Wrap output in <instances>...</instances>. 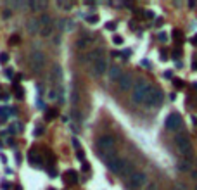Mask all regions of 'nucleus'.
<instances>
[{"label": "nucleus", "instance_id": "obj_35", "mask_svg": "<svg viewBox=\"0 0 197 190\" xmlns=\"http://www.w3.org/2000/svg\"><path fill=\"white\" fill-rule=\"evenodd\" d=\"M145 16H147L149 19H152V17H154V12H152V10H145Z\"/></svg>", "mask_w": 197, "mask_h": 190}, {"label": "nucleus", "instance_id": "obj_44", "mask_svg": "<svg viewBox=\"0 0 197 190\" xmlns=\"http://www.w3.org/2000/svg\"><path fill=\"white\" fill-rule=\"evenodd\" d=\"M196 190H197V187H196Z\"/></svg>", "mask_w": 197, "mask_h": 190}, {"label": "nucleus", "instance_id": "obj_22", "mask_svg": "<svg viewBox=\"0 0 197 190\" xmlns=\"http://www.w3.org/2000/svg\"><path fill=\"white\" fill-rule=\"evenodd\" d=\"M183 38V35H182V31L180 29H173V40H177V42H180Z\"/></svg>", "mask_w": 197, "mask_h": 190}, {"label": "nucleus", "instance_id": "obj_31", "mask_svg": "<svg viewBox=\"0 0 197 190\" xmlns=\"http://www.w3.org/2000/svg\"><path fill=\"white\" fill-rule=\"evenodd\" d=\"M3 74H5V78H12V76H14V74H12V69H5Z\"/></svg>", "mask_w": 197, "mask_h": 190}, {"label": "nucleus", "instance_id": "obj_28", "mask_svg": "<svg viewBox=\"0 0 197 190\" xmlns=\"http://www.w3.org/2000/svg\"><path fill=\"white\" fill-rule=\"evenodd\" d=\"M73 28H74V22H73V21H71V19H69V21H67V22H66V29H64V31H71V29H73Z\"/></svg>", "mask_w": 197, "mask_h": 190}, {"label": "nucleus", "instance_id": "obj_11", "mask_svg": "<svg viewBox=\"0 0 197 190\" xmlns=\"http://www.w3.org/2000/svg\"><path fill=\"white\" fill-rule=\"evenodd\" d=\"M107 76H109V81H119V78L123 76V73H121V69L118 66H111L107 69Z\"/></svg>", "mask_w": 197, "mask_h": 190}, {"label": "nucleus", "instance_id": "obj_26", "mask_svg": "<svg viewBox=\"0 0 197 190\" xmlns=\"http://www.w3.org/2000/svg\"><path fill=\"white\" fill-rule=\"evenodd\" d=\"M7 61H9V54L7 52H2L0 54V64H5Z\"/></svg>", "mask_w": 197, "mask_h": 190}, {"label": "nucleus", "instance_id": "obj_4", "mask_svg": "<svg viewBox=\"0 0 197 190\" xmlns=\"http://www.w3.org/2000/svg\"><path fill=\"white\" fill-rule=\"evenodd\" d=\"M29 66H31V69H33L35 73H40V71L43 69V66H45V55H43V52L35 50V52L29 55Z\"/></svg>", "mask_w": 197, "mask_h": 190}, {"label": "nucleus", "instance_id": "obj_20", "mask_svg": "<svg viewBox=\"0 0 197 190\" xmlns=\"http://www.w3.org/2000/svg\"><path fill=\"white\" fill-rule=\"evenodd\" d=\"M178 168H180V171H189V170H190V163H189V159L180 161V163H178Z\"/></svg>", "mask_w": 197, "mask_h": 190}, {"label": "nucleus", "instance_id": "obj_39", "mask_svg": "<svg viewBox=\"0 0 197 190\" xmlns=\"http://www.w3.org/2000/svg\"><path fill=\"white\" fill-rule=\"evenodd\" d=\"M3 17L9 19V17H10V10H3Z\"/></svg>", "mask_w": 197, "mask_h": 190}, {"label": "nucleus", "instance_id": "obj_33", "mask_svg": "<svg viewBox=\"0 0 197 190\" xmlns=\"http://www.w3.org/2000/svg\"><path fill=\"white\" fill-rule=\"evenodd\" d=\"M106 29H116V24L114 22H107L106 24Z\"/></svg>", "mask_w": 197, "mask_h": 190}, {"label": "nucleus", "instance_id": "obj_14", "mask_svg": "<svg viewBox=\"0 0 197 190\" xmlns=\"http://www.w3.org/2000/svg\"><path fill=\"white\" fill-rule=\"evenodd\" d=\"M45 5H47V2H42V0H33V2H29V7H31L33 10H43Z\"/></svg>", "mask_w": 197, "mask_h": 190}, {"label": "nucleus", "instance_id": "obj_17", "mask_svg": "<svg viewBox=\"0 0 197 190\" xmlns=\"http://www.w3.org/2000/svg\"><path fill=\"white\" fill-rule=\"evenodd\" d=\"M66 182L69 183H78V175H76V171H73V170H69L67 173H66Z\"/></svg>", "mask_w": 197, "mask_h": 190}, {"label": "nucleus", "instance_id": "obj_41", "mask_svg": "<svg viewBox=\"0 0 197 190\" xmlns=\"http://www.w3.org/2000/svg\"><path fill=\"white\" fill-rule=\"evenodd\" d=\"M187 3H189V7H192V9L196 7V2H194V0H190V2H187Z\"/></svg>", "mask_w": 197, "mask_h": 190}, {"label": "nucleus", "instance_id": "obj_16", "mask_svg": "<svg viewBox=\"0 0 197 190\" xmlns=\"http://www.w3.org/2000/svg\"><path fill=\"white\" fill-rule=\"evenodd\" d=\"M61 78H62V69H61V66L55 64V66L52 67V80L55 81V80H61Z\"/></svg>", "mask_w": 197, "mask_h": 190}, {"label": "nucleus", "instance_id": "obj_2", "mask_svg": "<svg viewBox=\"0 0 197 190\" xmlns=\"http://www.w3.org/2000/svg\"><path fill=\"white\" fill-rule=\"evenodd\" d=\"M163 99H164V95H163L161 88H157V86H151V92H149V95H147L145 106L151 107V109L159 107V106L163 104Z\"/></svg>", "mask_w": 197, "mask_h": 190}, {"label": "nucleus", "instance_id": "obj_42", "mask_svg": "<svg viewBox=\"0 0 197 190\" xmlns=\"http://www.w3.org/2000/svg\"><path fill=\"white\" fill-rule=\"evenodd\" d=\"M192 86H194V88L197 90V81H194V83H192Z\"/></svg>", "mask_w": 197, "mask_h": 190}, {"label": "nucleus", "instance_id": "obj_36", "mask_svg": "<svg viewBox=\"0 0 197 190\" xmlns=\"http://www.w3.org/2000/svg\"><path fill=\"white\" fill-rule=\"evenodd\" d=\"M42 131H43V128H42V126H38V128L35 130V135H36V137H38V135H42Z\"/></svg>", "mask_w": 197, "mask_h": 190}, {"label": "nucleus", "instance_id": "obj_19", "mask_svg": "<svg viewBox=\"0 0 197 190\" xmlns=\"http://www.w3.org/2000/svg\"><path fill=\"white\" fill-rule=\"evenodd\" d=\"M71 102H73L74 106L80 102V95H78V90H76V86H73V88H71Z\"/></svg>", "mask_w": 197, "mask_h": 190}, {"label": "nucleus", "instance_id": "obj_3", "mask_svg": "<svg viewBox=\"0 0 197 190\" xmlns=\"http://www.w3.org/2000/svg\"><path fill=\"white\" fill-rule=\"evenodd\" d=\"M175 142H177L178 151L183 156H187V159H190V156H192V142H190V138L187 135H177Z\"/></svg>", "mask_w": 197, "mask_h": 190}, {"label": "nucleus", "instance_id": "obj_30", "mask_svg": "<svg viewBox=\"0 0 197 190\" xmlns=\"http://www.w3.org/2000/svg\"><path fill=\"white\" fill-rule=\"evenodd\" d=\"M164 78L166 80H173V71H164Z\"/></svg>", "mask_w": 197, "mask_h": 190}, {"label": "nucleus", "instance_id": "obj_12", "mask_svg": "<svg viewBox=\"0 0 197 190\" xmlns=\"http://www.w3.org/2000/svg\"><path fill=\"white\" fill-rule=\"evenodd\" d=\"M28 31L31 33V35H35V33H40V22H38V19H35V17H29V21H28Z\"/></svg>", "mask_w": 197, "mask_h": 190}, {"label": "nucleus", "instance_id": "obj_43", "mask_svg": "<svg viewBox=\"0 0 197 190\" xmlns=\"http://www.w3.org/2000/svg\"><path fill=\"white\" fill-rule=\"evenodd\" d=\"M50 190H54V189H50Z\"/></svg>", "mask_w": 197, "mask_h": 190}, {"label": "nucleus", "instance_id": "obj_40", "mask_svg": "<svg viewBox=\"0 0 197 190\" xmlns=\"http://www.w3.org/2000/svg\"><path fill=\"white\" fill-rule=\"evenodd\" d=\"M17 42H19V36H12L10 38V43H17Z\"/></svg>", "mask_w": 197, "mask_h": 190}, {"label": "nucleus", "instance_id": "obj_29", "mask_svg": "<svg viewBox=\"0 0 197 190\" xmlns=\"http://www.w3.org/2000/svg\"><path fill=\"white\" fill-rule=\"evenodd\" d=\"M180 57H182V52H180V50H173V59H175V61H178Z\"/></svg>", "mask_w": 197, "mask_h": 190}, {"label": "nucleus", "instance_id": "obj_32", "mask_svg": "<svg viewBox=\"0 0 197 190\" xmlns=\"http://www.w3.org/2000/svg\"><path fill=\"white\" fill-rule=\"evenodd\" d=\"M73 147H74L76 151H80V142H78V138H73Z\"/></svg>", "mask_w": 197, "mask_h": 190}, {"label": "nucleus", "instance_id": "obj_21", "mask_svg": "<svg viewBox=\"0 0 197 190\" xmlns=\"http://www.w3.org/2000/svg\"><path fill=\"white\" fill-rule=\"evenodd\" d=\"M133 173H135V171H132V164H125V168H123L121 175H123V176H126V175H128V176H132Z\"/></svg>", "mask_w": 197, "mask_h": 190}, {"label": "nucleus", "instance_id": "obj_1", "mask_svg": "<svg viewBox=\"0 0 197 190\" xmlns=\"http://www.w3.org/2000/svg\"><path fill=\"white\" fill-rule=\"evenodd\" d=\"M149 92H151V85L145 83V81H138V83L133 86V93H132L133 102H135V104H145Z\"/></svg>", "mask_w": 197, "mask_h": 190}, {"label": "nucleus", "instance_id": "obj_5", "mask_svg": "<svg viewBox=\"0 0 197 190\" xmlns=\"http://www.w3.org/2000/svg\"><path fill=\"white\" fill-rule=\"evenodd\" d=\"M97 145H99V151L107 156V154H111V152L114 151V138H112L111 135H102V137L99 138Z\"/></svg>", "mask_w": 197, "mask_h": 190}, {"label": "nucleus", "instance_id": "obj_7", "mask_svg": "<svg viewBox=\"0 0 197 190\" xmlns=\"http://www.w3.org/2000/svg\"><path fill=\"white\" fill-rule=\"evenodd\" d=\"M106 164H107V168H109V171H112V173H116V175H121V171H123V168H125V161L123 159H119L118 156H112V157H109L107 161H106Z\"/></svg>", "mask_w": 197, "mask_h": 190}, {"label": "nucleus", "instance_id": "obj_23", "mask_svg": "<svg viewBox=\"0 0 197 190\" xmlns=\"http://www.w3.org/2000/svg\"><path fill=\"white\" fill-rule=\"evenodd\" d=\"M173 85H175V88H177V90H180V88H183V80L173 78Z\"/></svg>", "mask_w": 197, "mask_h": 190}, {"label": "nucleus", "instance_id": "obj_13", "mask_svg": "<svg viewBox=\"0 0 197 190\" xmlns=\"http://www.w3.org/2000/svg\"><path fill=\"white\" fill-rule=\"evenodd\" d=\"M38 22H40V28H50V26H54V21H52V17L48 14H42L40 19H38Z\"/></svg>", "mask_w": 197, "mask_h": 190}, {"label": "nucleus", "instance_id": "obj_25", "mask_svg": "<svg viewBox=\"0 0 197 190\" xmlns=\"http://www.w3.org/2000/svg\"><path fill=\"white\" fill-rule=\"evenodd\" d=\"M57 116V111L55 109H47V119H54Z\"/></svg>", "mask_w": 197, "mask_h": 190}, {"label": "nucleus", "instance_id": "obj_9", "mask_svg": "<svg viewBox=\"0 0 197 190\" xmlns=\"http://www.w3.org/2000/svg\"><path fill=\"white\" fill-rule=\"evenodd\" d=\"M118 83H119V90L121 92H126V90H130L133 86V78H132L130 73H123V76L119 78Z\"/></svg>", "mask_w": 197, "mask_h": 190}, {"label": "nucleus", "instance_id": "obj_34", "mask_svg": "<svg viewBox=\"0 0 197 190\" xmlns=\"http://www.w3.org/2000/svg\"><path fill=\"white\" fill-rule=\"evenodd\" d=\"M78 159H80L81 163H85V154H83L81 151H78Z\"/></svg>", "mask_w": 197, "mask_h": 190}, {"label": "nucleus", "instance_id": "obj_15", "mask_svg": "<svg viewBox=\"0 0 197 190\" xmlns=\"http://www.w3.org/2000/svg\"><path fill=\"white\" fill-rule=\"evenodd\" d=\"M28 159H29V163H31V164H40V163H42V157L38 156V152H36L35 149H33V151L29 152V156H28Z\"/></svg>", "mask_w": 197, "mask_h": 190}, {"label": "nucleus", "instance_id": "obj_37", "mask_svg": "<svg viewBox=\"0 0 197 190\" xmlns=\"http://www.w3.org/2000/svg\"><path fill=\"white\" fill-rule=\"evenodd\" d=\"M190 43H192V45H196V47H197V35H194V36H192V40H190Z\"/></svg>", "mask_w": 197, "mask_h": 190}, {"label": "nucleus", "instance_id": "obj_24", "mask_svg": "<svg viewBox=\"0 0 197 190\" xmlns=\"http://www.w3.org/2000/svg\"><path fill=\"white\" fill-rule=\"evenodd\" d=\"M90 24H95V22H99V16H95V14H92V16H88V17H85Z\"/></svg>", "mask_w": 197, "mask_h": 190}, {"label": "nucleus", "instance_id": "obj_18", "mask_svg": "<svg viewBox=\"0 0 197 190\" xmlns=\"http://www.w3.org/2000/svg\"><path fill=\"white\" fill-rule=\"evenodd\" d=\"M14 93H16V99H19V100L24 99V90H22L21 85H16V86H14Z\"/></svg>", "mask_w": 197, "mask_h": 190}, {"label": "nucleus", "instance_id": "obj_8", "mask_svg": "<svg viewBox=\"0 0 197 190\" xmlns=\"http://www.w3.org/2000/svg\"><path fill=\"white\" fill-rule=\"evenodd\" d=\"M166 128L170 131H177L178 128H182V116L178 112H171L166 118Z\"/></svg>", "mask_w": 197, "mask_h": 190}, {"label": "nucleus", "instance_id": "obj_6", "mask_svg": "<svg viewBox=\"0 0 197 190\" xmlns=\"http://www.w3.org/2000/svg\"><path fill=\"white\" fill-rule=\"evenodd\" d=\"M145 183H147V175H145L144 171H135V173L130 176L128 187H130V189H140V187H144Z\"/></svg>", "mask_w": 197, "mask_h": 190}, {"label": "nucleus", "instance_id": "obj_27", "mask_svg": "<svg viewBox=\"0 0 197 190\" xmlns=\"http://www.w3.org/2000/svg\"><path fill=\"white\" fill-rule=\"evenodd\" d=\"M112 42H114L116 45H121V43H123V38H121L119 35H114V36H112Z\"/></svg>", "mask_w": 197, "mask_h": 190}, {"label": "nucleus", "instance_id": "obj_10", "mask_svg": "<svg viewBox=\"0 0 197 190\" xmlns=\"http://www.w3.org/2000/svg\"><path fill=\"white\" fill-rule=\"evenodd\" d=\"M107 59H104V57H99L95 62H93V71L100 76V74H106L107 73Z\"/></svg>", "mask_w": 197, "mask_h": 190}, {"label": "nucleus", "instance_id": "obj_38", "mask_svg": "<svg viewBox=\"0 0 197 190\" xmlns=\"http://www.w3.org/2000/svg\"><path fill=\"white\" fill-rule=\"evenodd\" d=\"M2 189H3V190H9V189H10V185H9L7 182H3V183H2Z\"/></svg>", "mask_w": 197, "mask_h": 190}]
</instances>
